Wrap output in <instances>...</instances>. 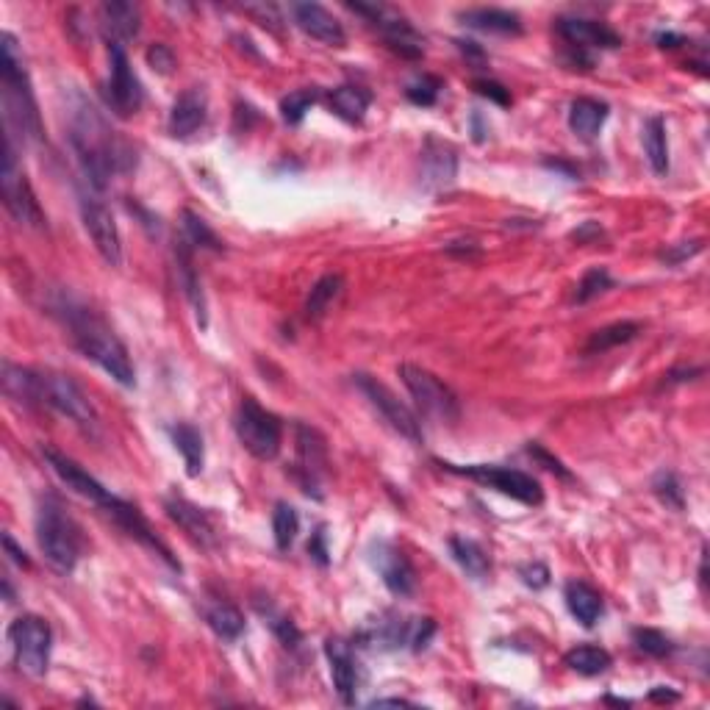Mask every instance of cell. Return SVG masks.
Returning <instances> with one entry per match:
<instances>
[{"label": "cell", "mask_w": 710, "mask_h": 710, "mask_svg": "<svg viewBox=\"0 0 710 710\" xmlns=\"http://www.w3.org/2000/svg\"><path fill=\"white\" fill-rule=\"evenodd\" d=\"M70 145L86 175V186L103 192L111 175H123L136 167L134 147L111 131L106 117L86 98H75L70 111Z\"/></svg>", "instance_id": "1"}, {"label": "cell", "mask_w": 710, "mask_h": 710, "mask_svg": "<svg viewBox=\"0 0 710 710\" xmlns=\"http://www.w3.org/2000/svg\"><path fill=\"white\" fill-rule=\"evenodd\" d=\"M56 308L62 311L64 322H67V328L73 333L75 347H78L89 361H95L106 375L117 380L120 386H128V389H131L136 383L134 361H131V355L125 350L123 339L111 331L109 322L100 317V314H95L89 306L78 303V300H70V297L62 300Z\"/></svg>", "instance_id": "2"}, {"label": "cell", "mask_w": 710, "mask_h": 710, "mask_svg": "<svg viewBox=\"0 0 710 710\" xmlns=\"http://www.w3.org/2000/svg\"><path fill=\"white\" fill-rule=\"evenodd\" d=\"M0 84H3V120L6 134L20 136L23 142L37 145L42 139V117L31 78L25 70L23 53L12 34L0 37Z\"/></svg>", "instance_id": "3"}, {"label": "cell", "mask_w": 710, "mask_h": 710, "mask_svg": "<svg viewBox=\"0 0 710 710\" xmlns=\"http://www.w3.org/2000/svg\"><path fill=\"white\" fill-rule=\"evenodd\" d=\"M37 544L48 564L59 572H73L81 555V533L78 525L67 516L56 497L39 505L37 511Z\"/></svg>", "instance_id": "4"}, {"label": "cell", "mask_w": 710, "mask_h": 710, "mask_svg": "<svg viewBox=\"0 0 710 710\" xmlns=\"http://www.w3.org/2000/svg\"><path fill=\"white\" fill-rule=\"evenodd\" d=\"M0 189H3V206L14 220L25 228H45V211L39 206L37 192L25 175L23 164L17 159L12 136H3V164H0Z\"/></svg>", "instance_id": "5"}, {"label": "cell", "mask_w": 710, "mask_h": 710, "mask_svg": "<svg viewBox=\"0 0 710 710\" xmlns=\"http://www.w3.org/2000/svg\"><path fill=\"white\" fill-rule=\"evenodd\" d=\"M397 372H400V380L405 383L408 394L414 397L422 417L447 422V425L458 422L461 405H458V397L444 380L436 378L428 369L417 367V364H400Z\"/></svg>", "instance_id": "6"}, {"label": "cell", "mask_w": 710, "mask_h": 710, "mask_svg": "<svg viewBox=\"0 0 710 710\" xmlns=\"http://www.w3.org/2000/svg\"><path fill=\"white\" fill-rule=\"evenodd\" d=\"M9 644H12L17 669L28 677H45L50 663V647H53V630L37 616L23 613L9 625Z\"/></svg>", "instance_id": "7"}, {"label": "cell", "mask_w": 710, "mask_h": 710, "mask_svg": "<svg viewBox=\"0 0 710 710\" xmlns=\"http://www.w3.org/2000/svg\"><path fill=\"white\" fill-rule=\"evenodd\" d=\"M39 405H48L59 411L62 417L75 422L86 433H98V411L89 403V397L81 392V386L67 375L59 372H39Z\"/></svg>", "instance_id": "8"}, {"label": "cell", "mask_w": 710, "mask_h": 710, "mask_svg": "<svg viewBox=\"0 0 710 710\" xmlns=\"http://www.w3.org/2000/svg\"><path fill=\"white\" fill-rule=\"evenodd\" d=\"M236 436H239L247 453L258 461H272L281 453V419L270 414L267 408H261L253 397H245L239 411H236Z\"/></svg>", "instance_id": "9"}, {"label": "cell", "mask_w": 710, "mask_h": 710, "mask_svg": "<svg viewBox=\"0 0 710 710\" xmlns=\"http://www.w3.org/2000/svg\"><path fill=\"white\" fill-rule=\"evenodd\" d=\"M441 469L453 472V475H464V478H472L489 486V489L500 491L505 497L511 500H519L522 505H541L544 502V491H541L539 480L530 478L525 472L519 469H508V466H494V464H469V466H458V464H444L439 461Z\"/></svg>", "instance_id": "10"}, {"label": "cell", "mask_w": 710, "mask_h": 710, "mask_svg": "<svg viewBox=\"0 0 710 710\" xmlns=\"http://www.w3.org/2000/svg\"><path fill=\"white\" fill-rule=\"evenodd\" d=\"M78 209H81V222L86 233L92 239V245L98 250L106 264L120 267L123 264V242H120V228L114 222V214L109 206L98 197V192L89 186L78 192Z\"/></svg>", "instance_id": "11"}, {"label": "cell", "mask_w": 710, "mask_h": 710, "mask_svg": "<svg viewBox=\"0 0 710 710\" xmlns=\"http://www.w3.org/2000/svg\"><path fill=\"white\" fill-rule=\"evenodd\" d=\"M353 380L355 386L364 392L369 405L378 411L389 428L397 430L400 436H405L408 441H414V444H422V439H425V433H422V422H419L417 414H414V411H411V408H408V405H405L403 400L389 389V386H383L378 378L364 375V372L353 375Z\"/></svg>", "instance_id": "12"}, {"label": "cell", "mask_w": 710, "mask_h": 710, "mask_svg": "<svg viewBox=\"0 0 710 710\" xmlns=\"http://www.w3.org/2000/svg\"><path fill=\"white\" fill-rule=\"evenodd\" d=\"M297 464H294V478L300 483V489L306 491L308 497L322 500V478L328 475V439L311 425H297Z\"/></svg>", "instance_id": "13"}, {"label": "cell", "mask_w": 710, "mask_h": 710, "mask_svg": "<svg viewBox=\"0 0 710 710\" xmlns=\"http://www.w3.org/2000/svg\"><path fill=\"white\" fill-rule=\"evenodd\" d=\"M103 95L117 117H134L136 111L142 109L145 92H142V84L128 62L123 45H109V81H106Z\"/></svg>", "instance_id": "14"}, {"label": "cell", "mask_w": 710, "mask_h": 710, "mask_svg": "<svg viewBox=\"0 0 710 710\" xmlns=\"http://www.w3.org/2000/svg\"><path fill=\"white\" fill-rule=\"evenodd\" d=\"M350 9L364 14L369 23L375 25L380 34H383L386 45L397 50L405 59H419V56L425 53V39L414 31V25L403 20V17H397L392 9H386V6H380V3H350Z\"/></svg>", "instance_id": "15"}, {"label": "cell", "mask_w": 710, "mask_h": 710, "mask_svg": "<svg viewBox=\"0 0 710 710\" xmlns=\"http://www.w3.org/2000/svg\"><path fill=\"white\" fill-rule=\"evenodd\" d=\"M369 564L378 572L383 586L392 591L394 597H411L417 591V572L411 561L405 558V552L400 547H394L392 541H372L369 547Z\"/></svg>", "instance_id": "16"}, {"label": "cell", "mask_w": 710, "mask_h": 710, "mask_svg": "<svg viewBox=\"0 0 710 710\" xmlns=\"http://www.w3.org/2000/svg\"><path fill=\"white\" fill-rule=\"evenodd\" d=\"M458 175V156L447 142L430 136L422 147V186L428 192H441L455 184Z\"/></svg>", "instance_id": "17"}, {"label": "cell", "mask_w": 710, "mask_h": 710, "mask_svg": "<svg viewBox=\"0 0 710 710\" xmlns=\"http://www.w3.org/2000/svg\"><path fill=\"white\" fill-rule=\"evenodd\" d=\"M164 511L203 550H214L217 547V527H214V522H211L203 508H197V505H192L184 497H170V500L164 502Z\"/></svg>", "instance_id": "18"}, {"label": "cell", "mask_w": 710, "mask_h": 710, "mask_svg": "<svg viewBox=\"0 0 710 710\" xmlns=\"http://www.w3.org/2000/svg\"><path fill=\"white\" fill-rule=\"evenodd\" d=\"M45 458H48L50 469L62 478V483L67 486V489H73L75 494H81V497H86V500H92L95 505H100V508H106L111 500H114V494H111L109 489H103L98 480L92 478L89 472H84L81 466L75 464L73 458H67V455L56 453V450H45Z\"/></svg>", "instance_id": "19"}, {"label": "cell", "mask_w": 710, "mask_h": 710, "mask_svg": "<svg viewBox=\"0 0 710 710\" xmlns=\"http://www.w3.org/2000/svg\"><path fill=\"white\" fill-rule=\"evenodd\" d=\"M558 34L572 45V48H600V50H613L622 45V37L608 28L605 23L597 20H583V17H561L558 20Z\"/></svg>", "instance_id": "20"}, {"label": "cell", "mask_w": 710, "mask_h": 710, "mask_svg": "<svg viewBox=\"0 0 710 710\" xmlns=\"http://www.w3.org/2000/svg\"><path fill=\"white\" fill-rule=\"evenodd\" d=\"M292 14L294 23L300 25L311 39H319V42L333 45V48H342L347 42L344 25L325 6H319V3H292Z\"/></svg>", "instance_id": "21"}, {"label": "cell", "mask_w": 710, "mask_h": 710, "mask_svg": "<svg viewBox=\"0 0 710 710\" xmlns=\"http://www.w3.org/2000/svg\"><path fill=\"white\" fill-rule=\"evenodd\" d=\"M209 117V98L203 89H186L181 98L172 103L170 120H167V128L175 139H189L192 134H197L203 123Z\"/></svg>", "instance_id": "22"}, {"label": "cell", "mask_w": 710, "mask_h": 710, "mask_svg": "<svg viewBox=\"0 0 710 710\" xmlns=\"http://www.w3.org/2000/svg\"><path fill=\"white\" fill-rule=\"evenodd\" d=\"M325 655L331 663V677L336 694L342 697L344 705H353L355 691H358V666H355L353 649L344 644L342 638H328L325 641Z\"/></svg>", "instance_id": "23"}, {"label": "cell", "mask_w": 710, "mask_h": 710, "mask_svg": "<svg viewBox=\"0 0 710 710\" xmlns=\"http://www.w3.org/2000/svg\"><path fill=\"white\" fill-rule=\"evenodd\" d=\"M142 12L136 3H123V0H111L100 6V31L109 39V45H123L128 39L139 34Z\"/></svg>", "instance_id": "24"}, {"label": "cell", "mask_w": 710, "mask_h": 710, "mask_svg": "<svg viewBox=\"0 0 710 710\" xmlns=\"http://www.w3.org/2000/svg\"><path fill=\"white\" fill-rule=\"evenodd\" d=\"M564 600L569 613H572L583 627H594L597 622H600L602 613H605L602 594L594 586H588L586 580H572V583H566Z\"/></svg>", "instance_id": "25"}, {"label": "cell", "mask_w": 710, "mask_h": 710, "mask_svg": "<svg viewBox=\"0 0 710 710\" xmlns=\"http://www.w3.org/2000/svg\"><path fill=\"white\" fill-rule=\"evenodd\" d=\"M608 120V103L594 98H577L569 106V128L580 139H594Z\"/></svg>", "instance_id": "26"}, {"label": "cell", "mask_w": 710, "mask_h": 710, "mask_svg": "<svg viewBox=\"0 0 710 710\" xmlns=\"http://www.w3.org/2000/svg\"><path fill=\"white\" fill-rule=\"evenodd\" d=\"M175 258H178V275H181V283H184V292L189 297V303L195 306L197 322L200 328H206V297H203V286H200V278L195 272V261H192V245L181 239L178 247H175Z\"/></svg>", "instance_id": "27"}, {"label": "cell", "mask_w": 710, "mask_h": 710, "mask_svg": "<svg viewBox=\"0 0 710 710\" xmlns=\"http://www.w3.org/2000/svg\"><path fill=\"white\" fill-rule=\"evenodd\" d=\"M172 441L178 447V453L184 455L186 464V475L189 478H197L203 472V464H206V447H203V433L189 425V422H178L172 428Z\"/></svg>", "instance_id": "28"}, {"label": "cell", "mask_w": 710, "mask_h": 710, "mask_svg": "<svg viewBox=\"0 0 710 710\" xmlns=\"http://www.w3.org/2000/svg\"><path fill=\"white\" fill-rule=\"evenodd\" d=\"M461 20L469 28L478 31H491V34H522V20L519 14L508 12V9H469L461 12Z\"/></svg>", "instance_id": "29"}, {"label": "cell", "mask_w": 710, "mask_h": 710, "mask_svg": "<svg viewBox=\"0 0 710 710\" xmlns=\"http://www.w3.org/2000/svg\"><path fill=\"white\" fill-rule=\"evenodd\" d=\"M450 552H453L458 566H461L472 580H486V577L491 575L489 552L483 550L478 541L464 539V536H453V539H450Z\"/></svg>", "instance_id": "30"}, {"label": "cell", "mask_w": 710, "mask_h": 710, "mask_svg": "<svg viewBox=\"0 0 710 710\" xmlns=\"http://www.w3.org/2000/svg\"><path fill=\"white\" fill-rule=\"evenodd\" d=\"M369 103H372V95H369L367 89H361V86L344 84L331 92V109L342 120H347V123H364Z\"/></svg>", "instance_id": "31"}, {"label": "cell", "mask_w": 710, "mask_h": 710, "mask_svg": "<svg viewBox=\"0 0 710 710\" xmlns=\"http://www.w3.org/2000/svg\"><path fill=\"white\" fill-rule=\"evenodd\" d=\"M644 150L647 161L655 175L669 172V139H666V123L663 117H649L644 125Z\"/></svg>", "instance_id": "32"}, {"label": "cell", "mask_w": 710, "mask_h": 710, "mask_svg": "<svg viewBox=\"0 0 710 710\" xmlns=\"http://www.w3.org/2000/svg\"><path fill=\"white\" fill-rule=\"evenodd\" d=\"M344 289V278L339 275V272H331V275H322L317 283H314V289H311V294H308L306 300V317L311 319V322H317V319H322L325 314H328V308L336 303V297L342 294Z\"/></svg>", "instance_id": "33"}, {"label": "cell", "mask_w": 710, "mask_h": 710, "mask_svg": "<svg viewBox=\"0 0 710 710\" xmlns=\"http://www.w3.org/2000/svg\"><path fill=\"white\" fill-rule=\"evenodd\" d=\"M564 663L572 669V672L583 674V677H597V674L608 672L611 669V652L602 647H594V644H583V647H575L566 652Z\"/></svg>", "instance_id": "34"}, {"label": "cell", "mask_w": 710, "mask_h": 710, "mask_svg": "<svg viewBox=\"0 0 710 710\" xmlns=\"http://www.w3.org/2000/svg\"><path fill=\"white\" fill-rule=\"evenodd\" d=\"M638 333H641V322H613V325H605L600 331L591 333V339L586 344V355L608 353V350L619 347V344L633 342Z\"/></svg>", "instance_id": "35"}, {"label": "cell", "mask_w": 710, "mask_h": 710, "mask_svg": "<svg viewBox=\"0 0 710 710\" xmlns=\"http://www.w3.org/2000/svg\"><path fill=\"white\" fill-rule=\"evenodd\" d=\"M206 622L222 638V641H236L245 633V616L231 602H217L206 611Z\"/></svg>", "instance_id": "36"}, {"label": "cell", "mask_w": 710, "mask_h": 710, "mask_svg": "<svg viewBox=\"0 0 710 710\" xmlns=\"http://www.w3.org/2000/svg\"><path fill=\"white\" fill-rule=\"evenodd\" d=\"M300 533V516L289 502H278L272 511V536H275V547L286 552Z\"/></svg>", "instance_id": "37"}, {"label": "cell", "mask_w": 710, "mask_h": 710, "mask_svg": "<svg viewBox=\"0 0 710 710\" xmlns=\"http://www.w3.org/2000/svg\"><path fill=\"white\" fill-rule=\"evenodd\" d=\"M319 89L317 86H308V89H297V92H289L286 98L281 100V117L283 123L289 125H300L303 117H306L311 106L317 103Z\"/></svg>", "instance_id": "38"}, {"label": "cell", "mask_w": 710, "mask_h": 710, "mask_svg": "<svg viewBox=\"0 0 710 710\" xmlns=\"http://www.w3.org/2000/svg\"><path fill=\"white\" fill-rule=\"evenodd\" d=\"M184 231L189 245L209 247V250H222L220 236L211 231L209 225H206V220H200L195 211H184Z\"/></svg>", "instance_id": "39"}, {"label": "cell", "mask_w": 710, "mask_h": 710, "mask_svg": "<svg viewBox=\"0 0 710 710\" xmlns=\"http://www.w3.org/2000/svg\"><path fill=\"white\" fill-rule=\"evenodd\" d=\"M258 613L267 619V625L272 627V633L281 638L286 647H297V644H300V638L303 636H300L297 625H294L286 613H281L278 608H272V605H267V608H264V605H258Z\"/></svg>", "instance_id": "40"}, {"label": "cell", "mask_w": 710, "mask_h": 710, "mask_svg": "<svg viewBox=\"0 0 710 710\" xmlns=\"http://www.w3.org/2000/svg\"><path fill=\"white\" fill-rule=\"evenodd\" d=\"M652 491L658 494V500H661L666 508H672V511H683V505H686V494H683V486H680V480H677L674 472H661L658 478L652 480Z\"/></svg>", "instance_id": "41"}, {"label": "cell", "mask_w": 710, "mask_h": 710, "mask_svg": "<svg viewBox=\"0 0 710 710\" xmlns=\"http://www.w3.org/2000/svg\"><path fill=\"white\" fill-rule=\"evenodd\" d=\"M633 641L649 658H666V655H672L674 649L672 641L663 636L661 630H652V627H638L636 633H633Z\"/></svg>", "instance_id": "42"}, {"label": "cell", "mask_w": 710, "mask_h": 710, "mask_svg": "<svg viewBox=\"0 0 710 710\" xmlns=\"http://www.w3.org/2000/svg\"><path fill=\"white\" fill-rule=\"evenodd\" d=\"M613 286V278L608 275V270H602V267H594V270H588L586 275H583V281L577 283V294L575 300L583 306V303H588V300H594V297H600L602 292H608Z\"/></svg>", "instance_id": "43"}, {"label": "cell", "mask_w": 710, "mask_h": 710, "mask_svg": "<svg viewBox=\"0 0 710 710\" xmlns=\"http://www.w3.org/2000/svg\"><path fill=\"white\" fill-rule=\"evenodd\" d=\"M439 92H441V81L436 78V75H422V78H417V81H411L408 89H405L408 100H411L414 106H422V109L433 106V103L439 100Z\"/></svg>", "instance_id": "44"}, {"label": "cell", "mask_w": 710, "mask_h": 710, "mask_svg": "<svg viewBox=\"0 0 710 710\" xmlns=\"http://www.w3.org/2000/svg\"><path fill=\"white\" fill-rule=\"evenodd\" d=\"M145 59H147V64L156 70V73H161V75H170L172 73V67H175V53H172L167 45H150L147 48V53H145Z\"/></svg>", "instance_id": "45"}, {"label": "cell", "mask_w": 710, "mask_h": 710, "mask_svg": "<svg viewBox=\"0 0 710 710\" xmlns=\"http://www.w3.org/2000/svg\"><path fill=\"white\" fill-rule=\"evenodd\" d=\"M702 247H705L702 239H691V242H680V245L663 250L661 258L666 261V264H683V261H688V258H694L697 253H702Z\"/></svg>", "instance_id": "46"}, {"label": "cell", "mask_w": 710, "mask_h": 710, "mask_svg": "<svg viewBox=\"0 0 710 710\" xmlns=\"http://www.w3.org/2000/svg\"><path fill=\"white\" fill-rule=\"evenodd\" d=\"M519 577H522L525 586H530L533 591H539V588H544L547 583H550V569H547L544 564H539V561H533V564L519 566Z\"/></svg>", "instance_id": "47"}, {"label": "cell", "mask_w": 710, "mask_h": 710, "mask_svg": "<svg viewBox=\"0 0 710 710\" xmlns=\"http://www.w3.org/2000/svg\"><path fill=\"white\" fill-rule=\"evenodd\" d=\"M475 89H478V95L494 100V103H500V106H508V103H511L508 89H505L502 84H497V81H486V78H480V81H475Z\"/></svg>", "instance_id": "48"}, {"label": "cell", "mask_w": 710, "mask_h": 710, "mask_svg": "<svg viewBox=\"0 0 710 710\" xmlns=\"http://www.w3.org/2000/svg\"><path fill=\"white\" fill-rule=\"evenodd\" d=\"M308 555L317 561L319 566H328V536H325V527H317V533L311 536V541H308Z\"/></svg>", "instance_id": "49"}, {"label": "cell", "mask_w": 710, "mask_h": 710, "mask_svg": "<svg viewBox=\"0 0 710 710\" xmlns=\"http://www.w3.org/2000/svg\"><path fill=\"white\" fill-rule=\"evenodd\" d=\"M527 453L533 455V458H536V461H541V464L547 466V469H550V472H555V475H561V478H566V480L572 478V475H569V472H566V466L561 464V461H558V458H552V455L547 453V450H541L539 444H530V447H527Z\"/></svg>", "instance_id": "50"}, {"label": "cell", "mask_w": 710, "mask_h": 710, "mask_svg": "<svg viewBox=\"0 0 710 710\" xmlns=\"http://www.w3.org/2000/svg\"><path fill=\"white\" fill-rule=\"evenodd\" d=\"M3 547H6V552H9V558H12L17 566H31V561L25 558V552L14 544V539L9 536V533H3Z\"/></svg>", "instance_id": "51"}, {"label": "cell", "mask_w": 710, "mask_h": 710, "mask_svg": "<svg viewBox=\"0 0 710 710\" xmlns=\"http://www.w3.org/2000/svg\"><path fill=\"white\" fill-rule=\"evenodd\" d=\"M600 233H602V228L597 225V222H586L580 231L572 233V239H577V242H588V236H600Z\"/></svg>", "instance_id": "52"}, {"label": "cell", "mask_w": 710, "mask_h": 710, "mask_svg": "<svg viewBox=\"0 0 710 710\" xmlns=\"http://www.w3.org/2000/svg\"><path fill=\"white\" fill-rule=\"evenodd\" d=\"M655 42H658L661 48H680V45H683L686 39L680 37V34H672V31H666V34H658V37H655Z\"/></svg>", "instance_id": "53"}, {"label": "cell", "mask_w": 710, "mask_h": 710, "mask_svg": "<svg viewBox=\"0 0 710 710\" xmlns=\"http://www.w3.org/2000/svg\"><path fill=\"white\" fill-rule=\"evenodd\" d=\"M649 699H655V702H677V699H680V694L666 691V688H655V691L649 694Z\"/></svg>", "instance_id": "54"}, {"label": "cell", "mask_w": 710, "mask_h": 710, "mask_svg": "<svg viewBox=\"0 0 710 710\" xmlns=\"http://www.w3.org/2000/svg\"><path fill=\"white\" fill-rule=\"evenodd\" d=\"M458 48L464 50L466 56H472V59H486V56H483V50H480L475 42H464V39H461V42H458Z\"/></svg>", "instance_id": "55"}, {"label": "cell", "mask_w": 710, "mask_h": 710, "mask_svg": "<svg viewBox=\"0 0 710 710\" xmlns=\"http://www.w3.org/2000/svg\"><path fill=\"white\" fill-rule=\"evenodd\" d=\"M472 123H475V128H480V114H475V117H472ZM475 139H478V142H483V134H475Z\"/></svg>", "instance_id": "56"}]
</instances>
